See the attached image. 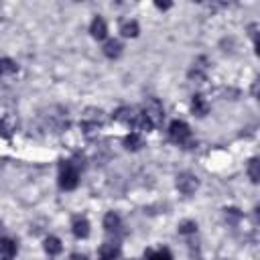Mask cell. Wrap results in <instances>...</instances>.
<instances>
[{"mask_svg": "<svg viewBox=\"0 0 260 260\" xmlns=\"http://www.w3.org/2000/svg\"><path fill=\"white\" fill-rule=\"evenodd\" d=\"M79 183V171L71 161H61L59 163V187L65 191L75 189Z\"/></svg>", "mask_w": 260, "mask_h": 260, "instance_id": "6da1fadb", "label": "cell"}, {"mask_svg": "<svg viewBox=\"0 0 260 260\" xmlns=\"http://www.w3.org/2000/svg\"><path fill=\"white\" fill-rule=\"evenodd\" d=\"M142 114L150 120L153 128L161 126L163 120H165V110H163V104L157 100V98H146L144 106H142Z\"/></svg>", "mask_w": 260, "mask_h": 260, "instance_id": "7a4b0ae2", "label": "cell"}, {"mask_svg": "<svg viewBox=\"0 0 260 260\" xmlns=\"http://www.w3.org/2000/svg\"><path fill=\"white\" fill-rule=\"evenodd\" d=\"M169 139L177 144L191 146V130L183 120H173L171 126H169Z\"/></svg>", "mask_w": 260, "mask_h": 260, "instance_id": "3957f363", "label": "cell"}, {"mask_svg": "<svg viewBox=\"0 0 260 260\" xmlns=\"http://www.w3.org/2000/svg\"><path fill=\"white\" fill-rule=\"evenodd\" d=\"M199 187V181H197V177L195 175H191V173H181L179 177H177V189L181 191V193L185 195H191V193H195Z\"/></svg>", "mask_w": 260, "mask_h": 260, "instance_id": "277c9868", "label": "cell"}, {"mask_svg": "<svg viewBox=\"0 0 260 260\" xmlns=\"http://www.w3.org/2000/svg\"><path fill=\"white\" fill-rule=\"evenodd\" d=\"M104 228L108 234H120L122 232V220H120V215L110 212V213H106L104 217Z\"/></svg>", "mask_w": 260, "mask_h": 260, "instance_id": "5b68a950", "label": "cell"}, {"mask_svg": "<svg viewBox=\"0 0 260 260\" xmlns=\"http://www.w3.org/2000/svg\"><path fill=\"white\" fill-rule=\"evenodd\" d=\"M100 260H116L120 256V246L116 242H106L100 246Z\"/></svg>", "mask_w": 260, "mask_h": 260, "instance_id": "8992f818", "label": "cell"}, {"mask_svg": "<svg viewBox=\"0 0 260 260\" xmlns=\"http://www.w3.org/2000/svg\"><path fill=\"white\" fill-rule=\"evenodd\" d=\"M136 116H139V112H136L134 108H128V106L118 108L116 114H114V118H116L118 122H124V124H134V122H136Z\"/></svg>", "mask_w": 260, "mask_h": 260, "instance_id": "52a82bcc", "label": "cell"}, {"mask_svg": "<svg viewBox=\"0 0 260 260\" xmlns=\"http://www.w3.org/2000/svg\"><path fill=\"white\" fill-rule=\"evenodd\" d=\"M205 63H208V59H205V57H199V59L193 63V70L189 71V77L195 79V81H203V79H205V70H208V65H205Z\"/></svg>", "mask_w": 260, "mask_h": 260, "instance_id": "ba28073f", "label": "cell"}, {"mask_svg": "<svg viewBox=\"0 0 260 260\" xmlns=\"http://www.w3.org/2000/svg\"><path fill=\"white\" fill-rule=\"evenodd\" d=\"M191 110H193L195 116L203 118L205 114L210 112V106H208V102L203 100V95H193V100H191Z\"/></svg>", "mask_w": 260, "mask_h": 260, "instance_id": "9c48e42d", "label": "cell"}, {"mask_svg": "<svg viewBox=\"0 0 260 260\" xmlns=\"http://www.w3.org/2000/svg\"><path fill=\"white\" fill-rule=\"evenodd\" d=\"M90 33H92V37H94V39H104V37H106V33H108V26H106L104 19H100V17H95V19L92 21V26H90Z\"/></svg>", "mask_w": 260, "mask_h": 260, "instance_id": "30bf717a", "label": "cell"}, {"mask_svg": "<svg viewBox=\"0 0 260 260\" xmlns=\"http://www.w3.org/2000/svg\"><path fill=\"white\" fill-rule=\"evenodd\" d=\"M120 53H122V43H120V41H116V39L106 41V45H104V55L106 57L116 59V57H120Z\"/></svg>", "mask_w": 260, "mask_h": 260, "instance_id": "8fae6325", "label": "cell"}, {"mask_svg": "<svg viewBox=\"0 0 260 260\" xmlns=\"http://www.w3.org/2000/svg\"><path fill=\"white\" fill-rule=\"evenodd\" d=\"M71 228H73V236L75 238H86L90 234V224H88L86 217H75Z\"/></svg>", "mask_w": 260, "mask_h": 260, "instance_id": "7c38bea8", "label": "cell"}, {"mask_svg": "<svg viewBox=\"0 0 260 260\" xmlns=\"http://www.w3.org/2000/svg\"><path fill=\"white\" fill-rule=\"evenodd\" d=\"M0 254L4 258H12L17 254V242L10 238H0Z\"/></svg>", "mask_w": 260, "mask_h": 260, "instance_id": "4fadbf2b", "label": "cell"}, {"mask_svg": "<svg viewBox=\"0 0 260 260\" xmlns=\"http://www.w3.org/2000/svg\"><path fill=\"white\" fill-rule=\"evenodd\" d=\"M45 250H47V254H51V256H57V254L61 252V242H59V238H55V236L45 238Z\"/></svg>", "mask_w": 260, "mask_h": 260, "instance_id": "5bb4252c", "label": "cell"}, {"mask_svg": "<svg viewBox=\"0 0 260 260\" xmlns=\"http://www.w3.org/2000/svg\"><path fill=\"white\" fill-rule=\"evenodd\" d=\"M124 146L128 150H139L142 146V139H141V134L139 132H130L126 139H124Z\"/></svg>", "mask_w": 260, "mask_h": 260, "instance_id": "9a60e30c", "label": "cell"}, {"mask_svg": "<svg viewBox=\"0 0 260 260\" xmlns=\"http://www.w3.org/2000/svg\"><path fill=\"white\" fill-rule=\"evenodd\" d=\"M17 63L12 59H0V75H12L17 73Z\"/></svg>", "mask_w": 260, "mask_h": 260, "instance_id": "2e32d148", "label": "cell"}, {"mask_svg": "<svg viewBox=\"0 0 260 260\" xmlns=\"http://www.w3.org/2000/svg\"><path fill=\"white\" fill-rule=\"evenodd\" d=\"M120 33L124 35V37H130V39H134L136 35H139V23H136V21L124 23V24H122V29H120Z\"/></svg>", "mask_w": 260, "mask_h": 260, "instance_id": "e0dca14e", "label": "cell"}, {"mask_svg": "<svg viewBox=\"0 0 260 260\" xmlns=\"http://www.w3.org/2000/svg\"><path fill=\"white\" fill-rule=\"evenodd\" d=\"M144 260H173V256H171V252L167 248H161L157 252H146Z\"/></svg>", "mask_w": 260, "mask_h": 260, "instance_id": "ac0fdd59", "label": "cell"}, {"mask_svg": "<svg viewBox=\"0 0 260 260\" xmlns=\"http://www.w3.org/2000/svg\"><path fill=\"white\" fill-rule=\"evenodd\" d=\"M248 175H250L252 183H258L260 181V163H258V159H252L248 163Z\"/></svg>", "mask_w": 260, "mask_h": 260, "instance_id": "d6986e66", "label": "cell"}, {"mask_svg": "<svg viewBox=\"0 0 260 260\" xmlns=\"http://www.w3.org/2000/svg\"><path fill=\"white\" fill-rule=\"evenodd\" d=\"M240 217H242L240 210H236V208H228V210H226V220H228L230 224H236Z\"/></svg>", "mask_w": 260, "mask_h": 260, "instance_id": "ffe728a7", "label": "cell"}, {"mask_svg": "<svg viewBox=\"0 0 260 260\" xmlns=\"http://www.w3.org/2000/svg\"><path fill=\"white\" fill-rule=\"evenodd\" d=\"M195 230H197V224H195V222H183V224L179 226V232H181V234H193Z\"/></svg>", "mask_w": 260, "mask_h": 260, "instance_id": "44dd1931", "label": "cell"}, {"mask_svg": "<svg viewBox=\"0 0 260 260\" xmlns=\"http://www.w3.org/2000/svg\"><path fill=\"white\" fill-rule=\"evenodd\" d=\"M157 8L159 10H167V8H171V4L169 2H157Z\"/></svg>", "mask_w": 260, "mask_h": 260, "instance_id": "7402d4cb", "label": "cell"}, {"mask_svg": "<svg viewBox=\"0 0 260 260\" xmlns=\"http://www.w3.org/2000/svg\"><path fill=\"white\" fill-rule=\"evenodd\" d=\"M71 260H88V256H84V254H73Z\"/></svg>", "mask_w": 260, "mask_h": 260, "instance_id": "603a6c76", "label": "cell"}, {"mask_svg": "<svg viewBox=\"0 0 260 260\" xmlns=\"http://www.w3.org/2000/svg\"><path fill=\"white\" fill-rule=\"evenodd\" d=\"M4 260H10V258H4Z\"/></svg>", "mask_w": 260, "mask_h": 260, "instance_id": "cb8c5ba5", "label": "cell"}]
</instances>
